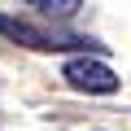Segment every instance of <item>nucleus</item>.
Listing matches in <instances>:
<instances>
[{"mask_svg":"<svg viewBox=\"0 0 131 131\" xmlns=\"http://www.w3.org/2000/svg\"><path fill=\"white\" fill-rule=\"evenodd\" d=\"M31 9H39L44 18H57V22H66V18H74L79 9H83V0H26Z\"/></svg>","mask_w":131,"mask_h":131,"instance_id":"7ed1b4c3","label":"nucleus"},{"mask_svg":"<svg viewBox=\"0 0 131 131\" xmlns=\"http://www.w3.org/2000/svg\"><path fill=\"white\" fill-rule=\"evenodd\" d=\"M0 35L9 44H22L31 52H92V57H105V44L92 39V35H74V31H61V26H44V22H31V18H13V13H0Z\"/></svg>","mask_w":131,"mask_h":131,"instance_id":"f257e3e1","label":"nucleus"},{"mask_svg":"<svg viewBox=\"0 0 131 131\" xmlns=\"http://www.w3.org/2000/svg\"><path fill=\"white\" fill-rule=\"evenodd\" d=\"M61 79L70 83L74 92H88V96H114V92H118V83H122V79L109 70V61H105V57H92V52L66 57Z\"/></svg>","mask_w":131,"mask_h":131,"instance_id":"f03ea898","label":"nucleus"}]
</instances>
